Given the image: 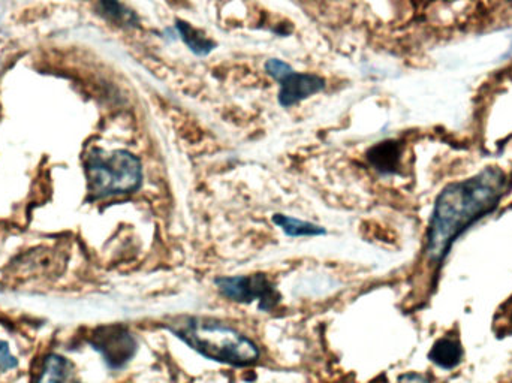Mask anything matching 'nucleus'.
Masks as SVG:
<instances>
[{
    "label": "nucleus",
    "mask_w": 512,
    "mask_h": 383,
    "mask_svg": "<svg viewBox=\"0 0 512 383\" xmlns=\"http://www.w3.org/2000/svg\"><path fill=\"white\" fill-rule=\"evenodd\" d=\"M510 189L504 170L489 167L462 182L451 183L441 192L430 217L427 256L444 261L454 241L478 220L493 213Z\"/></svg>",
    "instance_id": "obj_1"
},
{
    "label": "nucleus",
    "mask_w": 512,
    "mask_h": 383,
    "mask_svg": "<svg viewBox=\"0 0 512 383\" xmlns=\"http://www.w3.org/2000/svg\"><path fill=\"white\" fill-rule=\"evenodd\" d=\"M171 333L189 348L234 367H248L259 360L258 346L233 327L212 319L183 318L170 325Z\"/></svg>",
    "instance_id": "obj_2"
},
{
    "label": "nucleus",
    "mask_w": 512,
    "mask_h": 383,
    "mask_svg": "<svg viewBox=\"0 0 512 383\" xmlns=\"http://www.w3.org/2000/svg\"><path fill=\"white\" fill-rule=\"evenodd\" d=\"M84 167L90 195L95 199L128 195L143 185V165L126 150H92Z\"/></svg>",
    "instance_id": "obj_3"
},
{
    "label": "nucleus",
    "mask_w": 512,
    "mask_h": 383,
    "mask_svg": "<svg viewBox=\"0 0 512 383\" xmlns=\"http://www.w3.org/2000/svg\"><path fill=\"white\" fill-rule=\"evenodd\" d=\"M216 286L222 297L240 304L258 303L261 312L276 309L282 297L276 286L264 274L254 276L219 277Z\"/></svg>",
    "instance_id": "obj_4"
},
{
    "label": "nucleus",
    "mask_w": 512,
    "mask_h": 383,
    "mask_svg": "<svg viewBox=\"0 0 512 383\" xmlns=\"http://www.w3.org/2000/svg\"><path fill=\"white\" fill-rule=\"evenodd\" d=\"M89 343L101 354L111 370L123 369L137 354V340L125 325L113 324L96 328Z\"/></svg>",
    "instance_id": "obj_5"
},
{
    "label": "nucleus",
    "mask_w": 512,
    "mask_h": 383,
    "mask_svg": "<svg viewBox=\"0 0 512 383\" xmlns=\"http://www.w3.org/2000/svg\"><path fill=\"white\" fill-rule=\"evenodd\" d=\"M279 104L283 108L294 107L310 96L318 95L325 89V80L316 74L291 71L279 81Z\"/></svg>",
    "instance_id": "obj_6"
},
{
    "label": "nucleus",
    "mask_w": 512,
    "mask_h": 383,
    "mask_svg": "<svg viewBox=\"0 0 512 383\" xmlns=\"http://www.w3.org/2000/svg\"><path fill=\"white\" fill-rule=\"evenodd\" d=\"M402 159V147L397 141H384L376 144L367 152V161L382 174H393L399 170Z\"/></svg>",
    "instance_id": "obj_7"
},
{
    "label": "nucleus",
    "mask_w": 512,
    "mask_h": 383,
    "mask_svg": "<svg viewBox=\"0 0 512 383\" xmlns=\"http://www.w3.org/2000/svg\"><path fill=\"white\" fill-rule=\"evenodd\" d=\"M35 383H78L74 364L62 355H48Z\"/></svg>",
    "instance_id": "obj_8"
},
{
    "label": "nucleus",
    "mask_w": 512,
    "mask_h": 383,
    "mask_svg": "<svg viewBox=\"0 0 512 383\" xmlns=\"http://www.w3.org/2000/svg\"><path fill=\"white\" fill-rule=\"evenodd\" d=\"M429 357L433 363L438 364L442 369H454L462 361V345L456 337H442L433 345Z\"/></svg>",
    "instance_id": "obj_9"
},
{
    "label": "nucleus",
    "mask_w": 512,
    "mask_h": 383,
    "mask_svg": "<svg viewBox=\"0 0 512 383\" xmlns=\"http://www.w3.org/2000/svg\"><path fill=\"white\" fill-rule=\"evenodd\" d=\"M176 29L180 38L188 45L192 53L198 54V56H207L215 50L216 42L212 41L209 36L204 35L200 29H195L188 21L177 20Z\"/></svg>",
    "instance_id": "obj_10"
},
{
    "label": "nucleus",
    "mask_w": 512,
    "mask_h": 383,
    "mask_svg": "<svg viewBox=\"0 0 512 383\" xmlns=\"http://www.w3.org/2000/svg\"><path fill=\"white\" fill-rule=\"evenodd\" d=\"M273 222L285 232L288 237H318V235H325L322 226L316 223L306 222V220L297 219V217L286 216V214H274Z\"/></svg>",
    "instance_id": "obj_11"
},
{
    "label": "nucleus",
    "mask_w": 512,
    "mask_h": 383,
    "mask_svg": "<svg viewBox=\"0 0 512 383\" xmlns=\"http://www.w3.org/2000/svg\"><path fill=\"white\" fill-rule=\"evenodd\" d=\"M99 11L108 20L122 24V26H135L138 23L137 15L119 0H99Z\"/></svg>",
    "instance_id": "obj_12"
},
{
    "label": "nucleus",
    "mask_w": 512,
    "mask_h": 383,
    "mask_svg": "<svg viewBox=\"0 0 512 383\" xmlns=\"http://www.w3.org/2000/svg\"><path fill=\"white\" fill-rule=\"evenodd\" d=\"M265 71L270 77H273L274 80L280 81L285 75H288L289 72L294 71L288 63L282 62L279 59H270L265 63Z\"/></svg>",
    "instance_id": "obj_13"
},
{
    "label": "nucleus",
    "mask_w": 512,
    "mask_h": 383,
    "mask_svg": "<svg viewBox=\"0 0 512 383\" xmlns=\"http://www.w3.org/2000/svg\"><path fill=\"white\" fill-rule=\"evenodd\" d=\"M17 364V358L9 351L8 343L0 340V375L9 372V370H14Z\"/></svg>",
    "instance_id": "obj_14"
},
{
    "label": "nucleus",
    "mask_w": 512,
    "mask_h": 383,
    "mask_svg": "<svg viewBox=\"0 0 512 383\" xmlns=\"http://www.w3.org/2000/svg\"><path fill=\"white\" fill-rule=\"evenodd\" d=\"M511 312H512V309H511Z\"/></svg>",
    "instance_id": "obj_15"
}]
</instances>
